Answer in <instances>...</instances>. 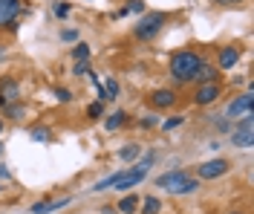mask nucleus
<instances>
[{"label": "nucleus", "instance_id": "20e7f679", "mask_svg": "<svg viewBox=\"0 0 254 214\" xmlns=\"http://www.w3.org/2000/svg\"><path fill=\"white\" fill-rule=\"evenodd\" d=\"M231 145L234 148H252L254 145V116L252 113H246L231 128Z\"/></svg>", "mask_w": 254, "mask_h": 214}, {"label": "nucleus", "instance_id": "7c9ffc66", "mask_svg": "<svg viewBox=\"0 0 254 214\" xmlns=\"http://www.w3.org/2000/svg\"><path fill=\"white\" fill-rule=\"evenodd\" d=\"M9 177H12V174H9V168L0 162V180H9Z\"/></svg>", "mask_w": 254, "mask_h": 214}, {"label": "nucleus", "instance_id": "1a4fd4ad", "mask_svg": "<svg viewBox=\"0 0 254 214\" xmlns=\"http://www.w3.org/2000/svg\"><path fill=\"white\" fill-rule=\"evenodd\" d=\"M150 104H153L156 110H168V107L176 104V93L174 90H153V93H150Z\"/></svg>", "mask_w": 254, "mask_h": 214}, {"label": "nucleus", "instance_id": "f704fd0d", "mask_svg": "<svg viewBox=\"0 0 254 214\" xmlns=\"http://www.w3.org/2000/svg\"><path fill=\"white\" fill-rule=\"evenodd\" d=\"M0 107H6V99H3V96H0Z\"/></svg>", "mask_w": 254, "mask_h": 214}, {"label": "nucleus", "instance_id": "c9c22d12", "mask_svg": "<svg viewBox=\"0 0 254 214\" xmlns=\"http://www.w3.org/2000/svg\"><path fill=\"white\" fill-rule=\"evenodd\" d=\"M231 214H243V212H231Z\"/></svg>", "mask_w": 254, "mask_h": 214}, {"label": "nucleus", "instance_id": "0eeeda50", "mask_svg": "<svg viewBox=\"0 0 254 214\" xmlns=\"http://www.w3.org/2000/svg\"><path fill=\"white\" fill-rule=\"evenodd\" d=\"M17 15H23L20 0H0V26H12Z\"/></svg>", "mask_w": 254, "mask_h": 214}, {"label": "nucleus", "instance_id": "5701e85b", "mask_svg": "<svg viewBox=\"0 0 254 214\" xmlns=\"http://www.w3.org/2000/svg\"><path fill=\"white\" fill-rule=\"evenodd\" d=\"M182 122H185V116H171V119H165V122H162V131H176Z\"/></svg>", "mask_w": 254, "mask_h": 214}, {"label": "nucleus", "instance_id": "a878e982", "mask_svg": "<svg viewBox=\"0 0 254 214\" xmlns=\"http://www.w3.org/2000/svg\"><path fill=\"white\" fill-rule=\"evenodd\" d=\"M90 72V61H75L72 64V75H87Z\"/></svg>", "mask_w": 254, "mask_h": 214}, {"label": "nucleus", "instance_id": "9d476101", "mask_svg": "<svg viewBox=\"0 0 254 214\" xmlns=\"http://www.w3.org/2000/svg\"><path fill=\"white\" fill-rule=\"evenodd\" d=\"M240 61V50L237 47H222L217 52V67L220 70H234V64Z\"/></svg>", "mask_w": 254, "mask_h": 214}, {"label": "nucleus", "instance_id": "412c9836", "mask_svg": "<svg viewBox=\"0 0 254 214\" xmlns=\"http://www.w3.org/2000/svg\"><path fill=\"white\" fill-rule=\"evenodd\" d=\"M35 142H49L52 139V133H49V128H32V133H29Z\"/></svg>", "mask_w": 254, "mask_h": 214}, {"label": "nucleus", "instance_id": "6e6552de", "mask_svg": "<svg viewBox=\"0 0 254 214\" xmlns=\"http://www.w3.org/2000/svg\"><path fill=\"white\" fill-rule=\"evenodd\" d=\"M252 104H254V93L249 90V93H243V96H237V99L231 101L225 113L231 116V119H237V116H246V113H252Z\"/></svg>", "mask_w": 254, "mask_h": 214}, {"label": "nucleus", "instance_id": "a211bd4d", "mask_svg": "<svg viewBox=\"0 0 254 214\" xmlns=\"http://www.w3.org/2000/svg\"><path fill=\"white\" fill-rule=\"evenodd\" d=\"M90 55H93V52H90V44H84V41H78V44L72 47V58H75V61H90Z\"/></svg>", "mask_w": 254, "mask_h": 214}, {"label": "nucleus", "instance_id": "39448f33", "mask_svg": "<svg viewBox=\"0 0 254 214\" xmlns=\"http://www.w3.org/2000/svg\"><path fill=\"white\" fill-rule=\"evenodd\" d=\"M228 171H231V162L217 156V159H208V162H202L196 168V180H220Z\"/></svg>", "mask_w": 254, "mask_h": 214}, {"label": "nucleus", "instance_id": "dca6fc26", "mask_svg": "<svg viewBox=\"0 0 254 214\" xmlns=\"http://www.w3.org/2000/svg\"><path fill=\"white\" fill-rule=\"evenodd\" d=\"M142 156V145H125V148L119 150V159L122 162H133V159H139Z\"/></svg>", "mask_w": 254, "mask_h": 214}, {"label": "nucleus", "instance_id": "ddd939ff", "mask_svg": "<svg viewBox=\"0 0 254 214\" xmlns=\"http://www.w3.org/2000/svg\"><path fill=\"white\" fill-rule=\"evenodd\" d=\"M66 203H69V197H64V200H55V203H35V206H32V214H49V212H58V209H64V206H66Z\"/></svg>", "mask_w": 254, "mask_h": 214}, {"label": "nucleus", "instance_id": "c85d7f7f", "mask_svg": "<svg viewBox=\"0 0 254 214\" xmlns=\"http://www.w3.org/2000/svg\"><path fill=\"white\" fill-rule=\"evenodd\" d=\"M156 122H159L156 116H144V119L139 122V125H142V128H156Z\"/></svg>", "mask_w": 254, "mask_h": 214}, {"label": "nucleus", "instance_id": "f8f14e48", "mask_svg": "<svg viewBox=\"0 0 254 214\" xmlns=\"http://www.w3.org/2000/svg\"><path fill=\"white\" fill-rule=\"evenodd\" d=\"M193 81H199V84L217 81V67L208 64V61H202V64H199V70H196V75H193Z\"/></svg>", "mask_w": 254, "mask_h": 214}, {"label": "nucleus", "instance_id": "e433bc0d", "mask_svg": "<svg viewBox=\"0 0 254 214\" xmlns=\"http://www.w3.org/2000/svg\"><path fill=\"white\" fill-rule=\"evenodd\" d=\"M0 153H3V145H0Z\"/></svg>", "mask_w": 254, "mask_h": 214}, {"label": "nucleus", "instance_id": "4be33fe9", "mask_svg": "<svg viewBox=\"0 0 254 214\" xmlns=\"http://www.w3.org/2000/svg\"><path fill=\"white\" fill-rule=\"evenodd\" d=\"M125 9H127V15H130V12H133V15H144V0H127Z\"/></svg>", "mask_w": 254, "mask_h": 214}, {"label": "nucleus", "instance_id": "4468645a", "mask_svg": "<svg viewBox=\"0 0 254 214\" xmlns=\"http://www.w3.org/2000/svg\"><path fill=\"white\" fill-rule=\"evenodd\" d=\"M136 209H139V197H136V194H127V197L119 200V209H116V212L119 214H136Z\"/></svg>", "mask_w": 254, "mask_h": 214}, {"label": "nucleus", "instance_id": "6ab92c4d", "mask_svg": "<svg viewBox=\"0 0 254 214\" xmlns=\"http://www.w3.org/2000/svg\"><path fill=\"white\" fill-rule=\"evenodd\" d=\"M104 93H107V101L119 99V81H116V78H107V81H104Z\"/></svg>", "mask_w": 254, "mask_h": 214}, {"label": "nucleus", "instance_id": "2eb2a0df", "mask_svg": "<svg viewBox=\"0 0 254 214\" xmlns=\"http://www.w3.org/2000/svg\"><path fill=\"white\" fill-rule=\"evenodd\" d=\"M125 119H127V113L125 110H116V113H110L107 116V122H104V131H119V128H122V125H125Z\"/></svg>", "mask_w": 254, "mask_h": 214}, {"label": "nucleus", "instance_id": "9b49d317", "mask_svg": "<svg viewBox=\"0 0 254 214\" xmlns=\"http://www.w3.org/2000/svg\"><path fill=\"white\" fill-rule=\"evenodd\" d=\"M0 96L6 99V104L17 101L20 99V84H17L15 78H3V81H0Z\"/></svg>", "mask_w": 254, "mask_h": 214}, {"label": "nucleus", "instance_id": "473e14b6", "mask_svg": "<svg viewBox=\"0 0 254 214\" xmlns=\"http://www.w3.org/2000/svg\"><path fill=\"white\" fill-rule=\"evenodd\" d=\"M3 58H6V47H0V61H3Z\"/></svg>", "mask_w": 254, "mask_h": 214}, {"label": "nucleus", "instance_id": "393cba45", "mask_svg": "<svg viewBox=\"0 0 254 214\" xmlns=\"http://www.w3.org/2000/svg\"><path fill=\"white\" fill-rule=\"evenodd\" d=\"M3 110H6V116H12V119H20V116L26 113V110H23V104H15V101H12V104H6Z\"/></svg>", "mask_w": 254, "mask_h": 214}, {"label": "nucleus", "instance_id": "c756f323", "mask_svg": "<svg viewBox=\"0 0 254 214\" xmlns=\"http://www.w3.org/2000/svg\"><path fill=\"white\" fill-rule=\"evenodd\" d=\"M214 3H220V6H240L243 0H214Z\"/></svg>", "mask_w": 254, "mask_h": 214}, {"label": "nucleus", "instance_id": "7ed1b4c3", "mask_svg": "<svg viewBox=\"0 0 254 214\" xmlns=\"http://www.w3.org/2000/svg\"><path fill=\"white\" fill-rule=\"evenodd\" d=\"M165 23H168V17L162 15V12L142 15V17H139V23L133 26V35H136L139 41H150V38H156V35L165 29Z\"/></svg>", "mask_w": 254, "mask_h": 214}, {"label": "nucleus", "instance_id": "f03ea898", "mask_svg": "<svg viewBox=\"0 0 254 214\" xmlns=\"http://www.w3.org/2000/svg\"><path fill=\"white\" fill-rule=\"evenodd\" d=\"M156 185L165 188V191H171V194H193V191L199 188V180L190 177L185 168H174V171L156 177Z\"/></svg>", "mask_w": 254, "mask_h": 214}, {"label": "nucleus", "instance_id": "aec40b11", "mask_svg": "<svg viewBox=\"0 0 254 214\" xmlns=\"http://www.w3.org/2000/svg\"><path fill=\"white\" fill-rule=\"evenodd\" d=\"M69 12H72V3L69 0H61V3H55V17H69Z\"/></svg>", "mask_w": 254, "mask_h": 214}, {"label": "nucleus", "instance_id": "bb28decb", "mask_svg": "<svg viewBox=\"0 0 254 214\" xmlns=\"http://www.w3.org/2000/svg\"><path fill=\"white\" fill-rule=\"evenodd\" d=\"M61 41H66V44H78V29H64Z\"/></svg>", "mask_w": 254, "mask_h": 214}, {"label": "nucleus", "instance_id": "2f4dec72", "mask_svg": "<svg viewBox=\"0 0 254 214\" xmlns=\"http://www.w3.org/2000/svg\"><path fill=\"white\" fill-rule=\"evenodd\" d=\"M101 214H119V212H116L113 206H104V209H101Z\"/></svg>", "mask_w": 254, "mask_h": 214}, {"label": "nucleus", "instance_id": "cd10ccee", "mask_svg": "<svg viewBox=\"0 0 254 214\" xmlns=\"http://www.w3.org/2000/svg\"><path fill=\"white\" fill-rule=\"evenodd\" d=\"M55 96H58V101H61V104H66V101H72V93H69L66 87H55Z\"/></svg>", "mask_w": 254, "mask_h": 214}, {"label": "nucleus", "instance_id": "423d86ee", "mask_svg": "<svg viewBox=\"0 0 254 214\" xmlns=\"http://www.w3.org/2000/svg\"><path fill=\"white\" fill-rule=\"evenodd\" d=\"M222 96V87L217 81H208V84H199L196 87V93H193V104H199V107H208V104H214V101Z\"/></svg>", "mask_w": 254, "mask_h": 214}, {"label": "nucleus", "instance_id": "f257e3e1", "mask_svg": "<svg viewBox=\"0 0 254 214\" xmlns=\"http://www.w3.org/2000/svg\"><path fill=\"white\" fill-rule=\"evenodd\" d=\"M202 64V55L196 50H179L171 55V78L179 84H188L193 81V75H196V70Z\"/></svg>", "mask_w": 254, "mask_h": 214}, {"label": "nucleus", "instance_id": "72a5a7b5", "mask_svg": "<svg viewBox=\"0 0 254 214\" xmlns=\"http://www.w3.org/2000/svg\"><path fill=\"white\" fill-rule=\"evenodd\" d=\"M3 125H6V122H3V116H0V136H3Z\"/></svg>", "mask_w": 254, "mask_h": 214}, {"label": "nucleus", "instance_id": "f3484780", "mask_svg": "<svg viewBox=\"0 0 254 214\" xmlns=\"http://www.w3.org/2000/svg\"><path fill=\"white\" fill-rule=\"evenodd\" d=\"M162 212V200L159 197H144L142 200V214H159Z\"/></svg>", "mask_w": 254, "mask_h": 214}, {"label": "nucleus", "instance_id": "b1692460", "mask_svg": "<svg viewBox=\"0 0 254 214\" xmlns=\"http://www.w3.org/2000/svg\"><path fill=\"white\" fill-rule=\"evenodd\" d=\"M87 116H90V119H101V116H104V101L90 104V107H87Z\"/></svg>", "mask_w": 254, "mask_h": 214}]
</instances>
